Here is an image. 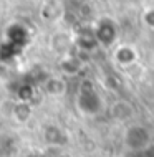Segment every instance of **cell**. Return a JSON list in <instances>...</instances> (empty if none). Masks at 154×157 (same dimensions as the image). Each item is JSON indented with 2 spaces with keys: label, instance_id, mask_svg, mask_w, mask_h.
<instances>
[{
  "label": "cell",
  "instance_id": "cell-1",
  "mask_svg": "<svg viewBox=\"0 0 154 157\" xmlns=\"http://www.w3.org/2000/svg\"><path fill=\"white\" fill-rule=\"evenodd\" d=\"M124 142L126 146L129 147L131 151H136V152H143L146 151L149 146H151V134L146 127L143 126H132L128 129L126 132V137H124Z\"/></svg>",
  "mask_w": 154,
  "mask_h": 157
},
{
  "label": "cell",
  "instance_id": "cell-6",
  "mask_svg": "<svg viewBox=\"0 0 154 157\" xmlns=\"http://www.w3.org/2000/svg\"><path fill=\"white\" fill-rule=\"evenodd\" d=\"M116 60L121 63V65H129L136 60V52L129 46H121V48L116 52Z\"/></svg>",
  "mask_w": 154,
  "mask_h": 157
},
{
  "label": "cell",
  "instance_id": "cell-3",
  "mask_svg": "<svg viewBox=\"0 0 154 157\" xmlns=\"http://www.w3.org/2000/svg\"><path fill=\"white\" fill-rule=\"evenodd\" d=\"M96 38L103 45H111L114 41V38H116L114 23L109 22V20H103V22H100L98 23V28H96Z\"/></svg>",
  "mask_w": 154,
  "mask_h": 157
},
{
  "label": "cell",
  "instance_id": "cell-7",
  "mask_svg": "<svg viewBox=\"0 0 154 157\" xmlns=\"http://www.w3.org/2000/svg\"><path fill=\"white\" fill-rule=\"evenodd\" d=\"M144 20H146V23L149 25V27L154 28V8H152V10H148V12H146Z\"/></svg>",
  "mask_w": 154,
  "mask_h": 157
},
{
  "label": "cell",
  "instance_id": "cell-9",
  "mask_svg": "<svg viewBox=\"0 0 154 157\" xmlns=\"http://www.w3.org/2000/svg\"><path fill=\"white\" fill-rule=\"evenodd\" d=\"M60 157H66V155H60Z\"/></svg>",
  "mask_w": 154,
  "mask_h": 157
},
{
  "label": "cell",
  "instance_id": "cell-4",
  "mask_svg": "<svg viewBox=\"0 0 154 157\" xmlns=\"http://www.w3.org/2000/svg\"><path fill=\"white\" fill-rule=\"evenodd\" d=\"M66 90V84L63 79H60V78H50L48 81L45 83V91L48 93V94L51 96H60V94H63Z\"/></svg>",
  "mask_w": 154,
  "mask_h": 157
},
{
  "label": "cell",
  "instance_id": "cell-2",
  "mask_svg": "<svg viewBox=\"0 0 154 157\" xmlns=\"http://www.w3.org/2000/svg\"><path fill=\"white\" fill-rule=\"evenodd\" d=\"M78 108L85 114H98L101 111V98L91 86H83L80 90Z\"/></svg>",
  "mask_w": 154,
  "mask_h": 157
},
{
  "label": "cell",
  "instance_id": "cell-5",
  "mask_svg": "<svg viewBox=\"0 0 154 157\" xmlns=\"http://www.w3.org/2000/svg\"><path fill=\"white\" fill-rule=\"evenodd\" d=\"M12 116H14V119L17 122H25V121H28V117H30V106L28 103H18V104H15L14 106V109H12Z\"/></svg>",
  "mask_w": 154,
  "mask_h": 157
},
{
  "label": "cell",
  "instance_id": "cell-8",
  "mask_svg": "<svg viewBox=\"0 0 154 157\" xmlns=\"http://www.w3.org/2000/svg\"><path fill=\"white\" fill-rule=\"evenodd\" d=\"M0 17H2V2H0Z\"/></svg>",
  "mask_w": 154,
  "mask_h": 157
}]
</instances>
